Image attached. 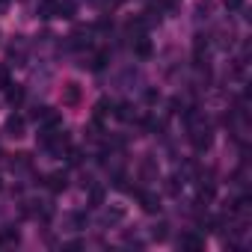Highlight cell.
I'll return each mask as SVG.
<instances>
[{
    "instance_id": "obj_24",
    "label": "cell",
    "mask_w": 252,
    "mask_h": 252,
    "mask_svg": "<svg viewBox=\"0 0 252 252\" xmlns=\"http://www.w3.org/2000/svg\"><path fill=\"white\" fill-rule=\"evenodd\" d=\"M6 9H9V0H0V15H3Z\"/></svg>"
},
{
    "instance_id": "obj_20",
    "label": "cell",
    "mask_w": 252,
    "mask_h": 252,
    "mask_svg": "<svg viewBox=\"0 0 252 252\" xmlns=\"http://www.w3.org/2000/svg\"><path fill=\"white\" fill-rule=\"evenodd\" d=\"M89 199H92V205H101V202H104V190H101V187H95Z\"/></svg>"
},
{
    "instance_id": "obj_17",
    "label": "cell",
    "mask_w": 252,
    "mask_h": 252,
    "mask_svg": "<svg viewBox=\"0 0 252 252\" xmlns=\"http://www.w3.org/2000/svg\"><path fill=\"white\" fill-rule=\"evenodd\" d=\"M166 228H169L166 222H160V225H155V228H152V237H155V240H166V234H169Z\"/></svg>"
},
{
    "instance_id": "obj_1",
    "label": "cell",
    "mask_w": 252,
    "mask_h": 252,
    "mask_svg": "<svg viewBox=\"0 0 252 252\" xmlns=\"http://www.w3.org/2000/svg\"><path fill=\"white\" fill-rule=\"evenodd\" d=\"M190 128V143H193V149L196 152H208L211 149V143H214V131H211V125L208 122H193V125H187Z\"/></svg>"
},
{
    "instance_id": "obj_21",
    "label": "cell",
    "mask_w": 252,
    "mask_h": 252,
    "mask_svg": "<svg viewBox=\"0 0 252 252\" xmlns=\"http://www.w3.org/2000/svg\"><path fill=\"white\" fill-rule=\"evenodd\" d=\"M71 225H74V228H83V225H86V214H74V217H71Z\"/></svg>"
},
{
    "instance_id": "obj_7",
    "label": "cell",
    "mask_w": 252,
    "mask_h": 252,
    "mask_svg": "<svg viewBox=\"0 0 252 252\" xmlns=\"http://www.w3.org/2000/svg\"><path fill=\"white\" fill-rule=\"evenodd\" d=\"M48 187H51V193H63L68 187V175L65 172H51L48 175Z\"/></svg>"
},
{
    "instance_id": "obj_23",
    "label": "cell",
    "mask_w": 252,
    "mask_h": 252,
    "mask_svg": "<svg viewBox=\"0 0 252 252\" xmlns=\"http://www.w3.org/2000/svg\"><path fill=\"white\" fill-rule=\"evenodd\" d=\"M158 98H160V95H158V92H155V89H149V92H146V101H149V104H155V101H158Z\"/></svg>"
},
{
    "instance_id": "obj_18",
    "label": "cell",
    "mask_w": 252,
    "mask_h": 252,
    "mask_svg": "<svg viewBox=\"0 0 252 252\" xmlns=\"http://www.w3.org/2000/svg\"><path fill=\"white\" fill-rule=\"evenodd\" d=\"M68 163H71V166L83 163V152H80V149H68Z\"/></svg>"
},
{
    "instance_id": "obj_22",
    "label": "cell",
    "mask_w": 252,
    "mask_h": 252,
    "mask_svg": "<svg viewBox=\"0 0 252 252\" xmlns=\"http://www.w3.org/2000/svg\"><path fill=\"white\" fill-rule=\"evenodd\" d=\"M0 86H3V89L9 86V71L6 68H0Z\"/></svg>"
},
{
    "instance_id": "obj_13",
    "label": "cell",
    "mask_w": 252,
    "mask_h": 252,
    "mask_svg": "<svg viewBox=\"0 0 252 252\" xmlns=\"http://www.w3.org/2000/svg\"><path fill=\"white\" fill-rule=\"evenodd\" d=\"M113 116H116V119H122V122H131V119H134V113H131V104H128V101H122V104L113 110Z\"/></svg>"
},
{
    "instance_id": "obj_11",
    "label": "cell",
    "mask_w": 252,
    "mask_h": 252,
    "mask_svg": "<svg viewBox=\"0 0 252 252\" xmlns=\"http://www.w3.org/2000/svg\"><path fill=\"white\" fill-rule=\"evenodd\" d=\"M134 51H137V57H140V60H149V57H152V39H149V36H137Z\"/></svg>"
},
{
    "instance_id": "obj_15",
    "label": "cell",
    "mask_w": 252,
    "mask_h": 252,
    "mask_svg": "<svg viewBox=\"0 0 252 252\" xmlns=\"http://www.w3.org/2000/svg\"><path fill=\"white\" fill-rule=\"evenodd\" d=\"M110 113H113V104H110V101H107V98H101V101H98V104H95V119H98V122H101V119H107V116H110Z\"/></svg>"
},
{
    "instance_id": "obj_2",
    "label": "cell",
    "mask_w": 252,
    "mask_h": 252,
    "mask_svg": "<svg viewBox=\"0 0 252 252\" xmlns=\"http://www.w3.org/2000/svg\"><path fill=\"white\" fill-rule=\"evenodd\" d=\"M178 246H181V249H187V252H202V249H205V237H202V234H196V231H187V234H181Z\"/></svg>"
},
{
    "instance_id": "obj_5",
    "label": "cell",
    "mask_w": 252,
    "mask_h": 252,
    "mask_svg": "<svg viewBox=\"0 0 252 252\" xmlns=\"http://www.w3.org/2000/svg\"><path fill=\"white\" fill-rule=\"evenodd\" d=\"M63 104H68V107H77L80 104V83H65L63 86Z\"/></svg>"
},
{
    "instance_id": "obj_12",
    "label": "cell",
    "mask_w": 252,
    "mask_h": 252,
    "mask_svg": "<svg viewBox=\"0 0 252 252\" xmlns=\"http://www.w3.org/2000/svg\"><path fill=\"white\" fill-rule=\"evenodd\" d=\"M6 101H9L12 107L21 104V101H24V86H12V83H9V86H6Z\"/></svg>"
},
{
    "instance_id": "obj_14",
    "label": "cell",
    "mask_w": 252,
    "mask_h": 252,
    "mask_svg": "<svg viewBox=\"0 0 252 252\" xmlns=\"http://www.w3.org/2000/svg\"><path fill=\"white\" fill-rule=\"evenodd\" d=\"M107 60H110V51H98V54L92 57V63H89V68H92V71H101V68L107 65Z\"/></svg>"
},
{
    "instance_id": "obj_3",
    "label": "cell",
    "mask_w": 252,
    "mask_h": 252,
    "mask_svg": "<svg viewBox=\"0 0 252 252\" xmlns=\"http://www.w3.org/2000/svg\"><path fill=\"white\" fill-rule=\"evenodd\" d=\"M122 220H125V208H122V205L104 208V211H101V217H98V222H101V225H116V222H122Z\"/></svg>"
},
{
    "instance_id": "obj_26",
    "label": "cell",
    "mask_w": 252,
    "mask_h": 252,
    "mask_svg": "<svg viewBox=\"0 0 252 252\" xmlns=\"http://www.w3.org/2000/svg\"><path fill=\"white\" fill-rule=\"evenodd\" d=\"M89 3H101V0H89Z\"/></svg>"
},
{
    "instance_id": "obj_10",
    "label": "cell",
    "mask_w": 252,
    "mask_h": 252,
    "mask_svg": "<svg viewBox=\"0 0 252 252\" xmlns=\"http://www.w3.org/2000/svg\"><path fill=\"white\" fill-rule=\"evenodd\" d=\"M39 18H57V0H39V9H36Z\"/></svg>"
},
{
    "instance_id": "obj_25",
    "label": "cell",
    "mask_w": 252,
    "mask_h": 252,
    "mask_svg": "<svg viewBox=\"0 0 252 252\" xmlns=\"http://www.w3.org/2000/svg\"><path fill=\"white\" fill-rule=\"evenodd\" d=\"M0 190H3V178H0Z\"/></svg>"
},
{
    "instance_id": "obj_16",
    "label": "cell",
    "mask_w": 252,
    "mask_h": 252,
    "mask_svg": "<svg viewBox=\"0 0 252 252\" xmlns=\"http://www.w3.org/2000/svg\"><path fill=\"white\" fill-rule=\"evenodd\" d=\"M9 166H12V169H30V166H33V160H30V155H12Z\"/></svg>"
},
{
    "instance_id": "obj_19",
    "label": "cell",
    "mask_w": 252,
    "mask_h": 252,
    "mask_svg": "<svg viewBox=\"0 0 252 252\" xmlns=\"http://www.w3.org/2000/svg\"><path fill=\"white\" fill-rule=\"evenodd\" d=\"M225 9L228 12H240L243 9V0H225Z\"/></svg>"
},
{
    "instance_id": "obj_9",
    "label": "cell",
    "mask_w": 252,
    "mask_h": 252,
    "mask_svg": "<svg viewBox=\"0 0 252 252\" xmlns=\"http://www.w3.org/2000/svg\"><path fill=\"white\" fill-rule=\"evenodd\" d=\"M140 178H143V181H155V178H158V163H155L152 158H146V160L140 163Z\"/></svg>"
},
{
    "instance_id": "obj_4",
    "label": "cell",
    "mask_w": 252,
    "mask_h": 252,
    "mask_svg": "<svg viewBox=\"0 0 252 252\" xmlns=\"http://www.w3.org/2000/svg\"><path fill=\"white\" fill-rule=\"evenodd\" d=\"M3 134H6V137H15V140H21V137H24V119L12 113V116L6 119V128H3Z\"/></svg>"
},
{
    "instance_id": "obj_6",
    "label": "cell",
    "mask_w": 252,
    "mask_h": 252,
    "mask_svg": "<svg viewBox=\"0 0 252 252\" xmlns=\"http://www.w3.org/2000/svg\"><path fill=\"white\" fill-rule=\"evenodd\" d=\"M137 199H140V205H143L146 214H158V211H160V199H158L155 193H143V190H140Z\"/></svg>"
},
{
    "instance_id": "obj_8",
    "label": "cell",
    "mask_w": 252,
    "mask_h": 252,
    "mask_svg": "<svg viewBox=\"0 0 252 252\" xmlns=\"http://www.w3.org/2000/svg\"><path fill=\"white\" fill-rule=\"evenodd\" d=\"M77 3L74 0H57V18H74Z\"/></svg>"
}]
</instances>
